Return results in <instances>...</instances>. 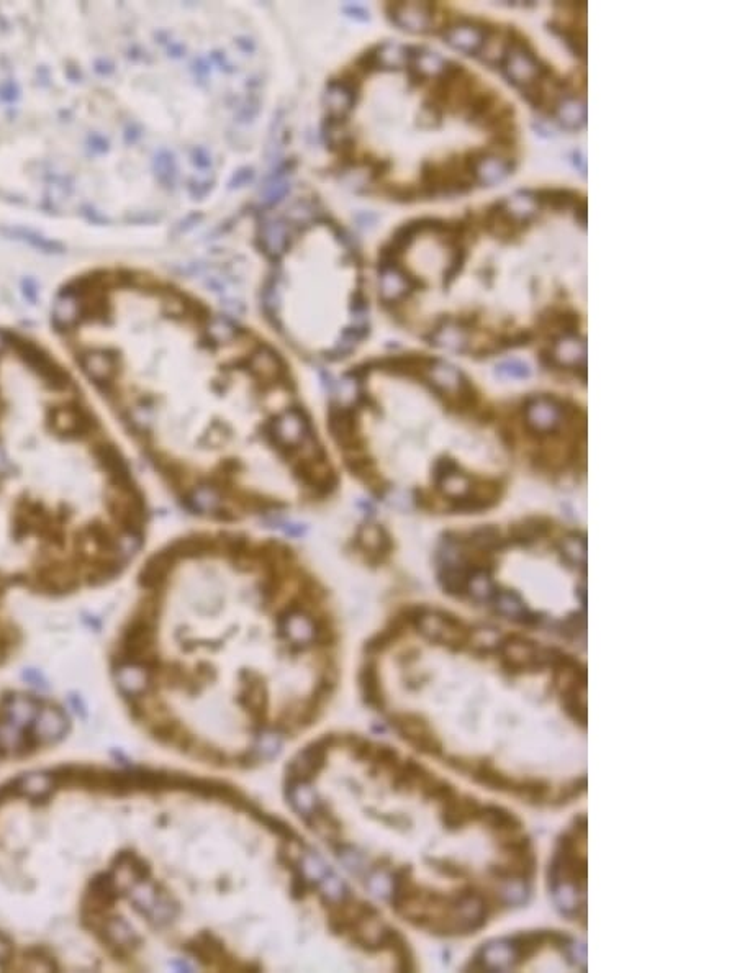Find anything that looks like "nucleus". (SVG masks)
Returning a JSON list of instances; mask_svg holds the SVG:
<instances>
[{"mask_svg": "<svg viewBox=\"0 0 737 973\" xmlns=\"http://www.w3.org/2000/svg\"><path fill=\"white\" fill-rule=\"evenodd\" d=\"M40 708L37 698L28 695H10L4 700L5 721L23 731H28Z\"/></svg>", "mask_w": 737, "mask_h": 973, "instance_id": "dca6fc26", "label": "nucleus"}, {"mask_svg": "<svg viewBox=\"0 0 737 973\" xmlns=\"http://www.w3.org/2000/svg\"><path fill=\"white\" fill-rule=\"evenodd\" d=\"M587 210H588L587 199L580 200L579 205H577V207H575V209L572 210V212H574L575 222L579 223L580 227L582 228H587V220H588Z\"/></svg>", "mask_w": 737, "mask_h": 973, "instance_id": "5701e85b", "label": "nucleus"}, {"mask_svg": "<svg viewBox=\"0 0 737 973\" xmlns=\"http://www.w3.org/2000/svg\"><path fill=\"white\" fill-rule=\"evenodd\" d=\"M533 128H534V130H536V132L539 133V135L546 136V138H549V136H552L551 130H549V128L546 127V125H544L543 122H538V123L534 122L533 123Z\"/></svg>", "mask_w": 737, "mask_h": 973, "instance_id": "a878e982", "label": "nucleus"}, {"mask_svg": "<svg viewBox=\"0 0 737 973\" xmlns=\"http://www.w3.org/2000/svg\"><path fill=\"white\" fill-rule=\"evenodd\" d=\"M536 195V200H538L539 209L554 210V212H567V210H574L577 205H579L580 200H584V195H580L577 191H572V189H564V187H546V189H538L534 191Z\"/></svg>", "mask_w": 737, "mask_h": 973, "instance_id": "a211bd4d", "label": "nucleus"}, {"mask_svg": "<svg viewBox=\"0 0 737 973\" xmlns=\"http://www.w3.org/2000/svg\"><path fill=\"white\" fill-rule=\"evenodd\" d=\"M392 538L384 526L366 523L359 526L351 541V551L361 554L371 564H379L389 557L392 551Z\"/></svg>", "mask_w": 737, "mask_h": 973, "instance_id": "9d476101", "label": "nucleus"}, {"mask_svg": "<svg viewBox=\"0 0 737 973\" xmlns=\"http://www.w3.org/2000/svg\"><path fill=\"white\" fill-rule=\"evenodd\" d=\"M498 587L492 580V575L484 567L469 569L466 597H471L475 603H492L497 595Z\"/></svg>", "mask_w": 737, "mask_h": 973, "instance_id": "6ab92c4d", "label": "nucleus"}, {"mask_svg": "<svg viewBox=\"0 0 737 973\" xmlns=\"http://www.w3.org/2000/svg\"><path fill=\"white\" fill-rule=\"evenodd\" d=\"M68 731V716L53 706L40 708L32 725L28 728V736L35 743L55 744L66 736Z\"/></svg>", "mask_w": 737, "mask_h": 973, "instance_id": "f8f14e48", "label": "nucleus"}, {"mask_svg": "<svg viewBox=\"0 0 737 973\" xmlns=\"http://www.w3.org/2000/svg\"><path fill=\"white\" fill-rule=\"evenodd\" d=\"M495 374L502 379H528L531 376V369L528 364L520 359H508L503 363L497 364Z\"/></svg>", "mask_w": 737, "mask_h": 973, "instance_id": "4be33fe9", "label": "nucleus"}, {"mask_svg": "<svg viewBox=\"0 0 737 973\" xmlns=\"http://www.w3.org/2000/svg\"><path fill=\"white\" fill-rule=\"evenodd\" d=\"M0 494L28 595L105 589L150 548V495L127 444L64 356L5 326Z\"/></svg>", "mask_w": 737, "mask_h": 973, "instance_id": "f03ea898", "label": "nucleus"}, {"mask_svg": "<svg viewBox=\"0 0 737 973\" xmlns=\"http://www.w3.org/2000/svg\"><path fill=\"white\" fill-rule=\"evenodd\" d=\"M548 117L567 132H580L587 125V102L579 94L556 96Z\"/></svg>", "mask_w": 737, "mask_h": 973, "instance_id": "ddd939ff", "label": "nucleus"}, {"mask_svg": "<svg viewBox=\"0 0 737 973\" xmlns=\"http://www.w3.org/2000/svg\"><path fill=\"white\" fill-rule=\"evenodd\" d=\"M56 779L46 772H30L20 775L12 782V792L17 797L27 798L30 802H45L53 795Z\"/></svg>", "mask_w": 737, "mask_h": 973, "instance_id": "4468645a", "label": "nucleus"}, {"mask_svg": "<svg viewBox=\"0 0 737 973\" xmlns=\"http://www.w3.org/2000/svg\"><path fill=\"white\" fill-rule=\"evenodd\" d=\"M263 304L276 343L308 363L346 361L369 335L361 259L326 218L303 222L282 241Z\"/></svg>", "mask_w": 737, "mask_h": 973, "instance_id": "20e7f679", "label": "nucleus"}, {"mask_svg": "<svg viewBox=\"0 0 737 973\" xmlns=\"http://www.w3.org/2000/svg\"><path fill=\"white\" fill-rule=\"evenodd\" d=\"M498 71L518 91L536 82H549L554 77L552 66L536 55L530 40L515 27H511L507 53Z\"/></svg>", "mask_w": 737, "mask_h": 973, "instance_id": "423d86ee", "label": "nucleus"}, {"mask_svg": "<svg viewBox=\"0 0 737 973\" xmlns=\"http://www.w3.org/2000/svg\"><path fill=\"white\" fill-rule=\"evenodd\" d=\"M548 531L549 525L543 518H530V520L521 521L520 525L513 526L510 535L515 543L521 544V546H531L539 538H543Z\"/></svg>", "mask_w": 737, "mask_h": 973, "instance_id": "412c9836", "label": "nucleus"}, {"mask_svg": "<svg viewBox=\"0 0 737 973\" xmlns=\"http://www.w3.org/2000/svg\"><path fill=\"white\" fill-rule=\"evenodd\" d=\"M523 420L534 435H554L567 421L566 403L552 395H531L523 403Z\"/></svg>", "mask_w": 737, "mask_h": 973, "instance_id": "6e6552de", "label": "nucleus"}, {"mask_svg": "<svg viewBox=\"0 0 737 973\" xmlns=\"http://www.w3.org/2000/svg\"><path fill=\"white\" fill-rule=\"evenodd\" d=\"M114 666L150 682L235 675L263 687L276 675L330 679L340 651L335 592L292 539L263 526L202 525L148 548Z\"/></svg>", "mask_w": 737, "mask_h": 973, "instance_id": "7ed1b4c3", "label": "nucleus"}, {"mask_svg": "<svg viewBox=\"0 0 737 973\" xmlns=\"http://www.w3.org/2000/svg\"><path fill=\"white\" fill-rule=\"evenodd\" d=\"M541 359L549 367L585 372L587 371V341L579 333L559 336L548 351L541 353Z\"/></svg>", "mask_w": 737, "mask_h": 973, "instance_id": "1a4fd4ad", "label": "nucleus"}, {"mask_svg": "<svg viewBox=\"0 0 737 973\" xmlns=\"http://www.w3.org/2000/svg\"><path fill=\"white\" fill-rule=\"evenodd\" d=\"M546 28L566 45L572 56L580 59L587 58V30L585 27H580L579 20L575 19L574 22L569 23L551 20L546 23Z\"/></svg>", "mask_w": 737, "mask_h": 973, "instance_id": "2eb2a0df", "label": "nucleus"}, {"mask_svg": "<svg viewBox=\"0 0 737 973\" xmlns=\"http://www.w3.org/2000/svg\"><path fill=\"white\" fill-rule=\"evenodd\" d=\"M51 325L136 464L195 523L263 526L340 498L322 412L256 328L128 268L66 282Z\"/></svg>", "mask_w": 737, "mask_h": 973, "instance_id": "f257e3e1", "label": "nucleus"}, {"mask_svg": "<svg viewBox=\"0 0 737 973\" xmlns=\"http://www.w3.org/2000/svg\"><path fill=\"white\" fill-rule=\"evenodd\" d=\"M492 603L498 615L505 616L508 620L520 621L526 625L538 623V615L531 613L530 608L526 607L525 600L515 590L498 589Z\"/></svg>", "mask_w": 737, "mask_h": 973, "instance_id": "f3484780", "label": "nucleus"}, {"mask_svg": "<svg viewBox=\"0 0 737 973\" xmlns=\"http://www.w3.org/2000/svg\"><path fill=\"white\" fill-rule=\"evenodd\" d=\"M15 592H22L20 566L9 515L0 494V662L5 661L20 643V631L7 613L9 600Z\"/></svg>", "mask_w": 737, "mask_h": 973, "instance_id": "39448f33", "label": "nucleus"}, {"mask_svg": "<svg viewBox=\"0 0 737 973\" xmlns=\"http://www.w3.org/2000/svg\"><path fill=\"white\" fill-rule=\"evenodd\" d=\"M557 551L561 554L562 561H566L569 566L575 569H587V539L579 533H570L557 544Z\"/></svg>", "mask_w": 737, "mask_h": 973, "instance_id": "aec40b11", "label": "nucleus"}, {"mask_svg": "<svg viewBox=\"0 0 737 973\" xmlns=\"http://www.w3.org/2000/svg\"><path fill=\"white\" fill-rule=\"evenodd\" d=\"M572 163H574L575 169H577L582 176L587 177V158H585L584 151H574V153H572Z\"/></svg>", "mask_w": 737, "mask_h": 973, "instance_id": "393cba45", "label": "nucleus"}, {"mask_svg": "<svg viewBox=\"0 0 737 973\" xmlns=\"http://www.w3.org/2000/svg\"><path fill=\"white\" fill-rule=\"evenodd\" d=\"M10 957H12V946H10L9 939L0 934V967H4L9 962Z\"/></svg>", "mask_w": 737, "mask_h": 973, "instance_id": "b1692460", "label": "nucleus"}, {"mask_svg": "<svg viewBox=\"0 0 737 973\" xmlns=\"http://www.w3.org/2000/svg\"><path fill=\"white\" fill-rule=\"evenodd\" d=\"M466 171L474 181L475 186L493 187L505 181L515 172L516 159L507 156L502 151H495L490 146L472 148L464 153Z\"/></svg>", "mask_w": 737, "mask_h": 973, "instance_id": "0eeeda50", "label": "nucleus"}, {"mask_svg": "<svg viewBox=\"0 0 737 973\" xmlns=\"http://www.w3.org/2000/svg\"><path fill=\"white\" fill-rule=\"evenodd\" d=\"M387 17L392 20L395 27L405 32L431 33L433 25V4L430 2H410V4H389L387 5Z\"/></svg>", "mask_w": 737, "mask_h": 973, "instance_id": "9b49d317", "label": "nucleus"}]
</instances>
